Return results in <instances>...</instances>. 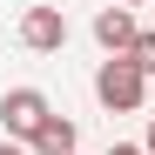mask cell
<instances>
[{
	"label": "cell",
	"mask_w": 155,
	"mask_h": 155,
	"mask_svg": "<svg viewBox=\"0 0 155 155\" xmlns=\"http://www.w3.org/2000/svg\"><path fill=\"white\" fill-rule=\"evenodd\" d=\"M47 115H54V101H47L41 88H7L0 94V135L7 142H34Z\"/></svg>",
	"instance_id": "obj_2"
},
{
	"label": "cell",
	"mask_w": 155,
	"mask_h": 155,
	"mask_svg": "<svg viewBox=\"0 0 155 155\" xmlns=\"http://www.w3.org/2000/svg\"><path fill=\"white\" fill-rule=\"evenodd\" d=\"M94 41H101V54H135V41H142V27H135V7H101L94 14Z\"/></svg>",
	"instance_id": "obj_4"
},
{
	"label": "cell",
	"mask_w": 155,
	"mask_h": 155,
	"mask_svg": "<svg viewBox=\"0 0 155 155\" xmlns=\"http://www.w3.org/2000/svg\"><path fill=\"white\" fill-rule=\"evenodd\" d=\"M128 61H135L148 81H155V27H142V41H135V54H128Z\"/></svg>",
	"instance_id": "obj_6"
},
{
	"label": "cell",
	"mask_w": 155,
	"mask_h": 155,
	"mask_svg": "<svg viewBox=\"0 0 155 155\" xmlns=\"http://www.w3.org/2000/svg\"><path fill=\"white\" fill-rule=\"evenodd\" d=\"M115 7H142V0H115Z\"/></svg>",
	"instance_id": "obj_10"
},
{
	"label": "cell",
	"mask_w": 155,
	"mask_h": 155,
	"mask_svg": "<svg viewBox=\"0 0 155 155\" xmlns=\"http://www.w3.org/2000/svg\"><path fill=\"white\" fill-rule=\"evenodd\" d=\"M20 47L27 54H61L68 47V14L61 7H27L20 14Z\"/></svg>",
	"instance_id": "obj_3"
},
{
	"label": "cell",
	"mask_w": 155,
	"mask_h": 155,
	"mask_svg": "<svg viewBox=\"0 0 155 155\" xmlns=\"http://www.w3.org/2000/svg\"><path fill=\"white\" fill-rule=\"evenodd\" d=\"M27 148H34V155H81V128H74L68 115H47L41 135H34Z\"/></svg>",
	"instance_id": "obj_5"
},
{
	"label": "cell",
	"mask_w": 155,
	"mask_h": 155,
	"mask_svg": "<svg viewBox=\"0 0 155 155\" xmlns=\"http://www.w3.org/2000/svg\"><path fill=\"white\" fill-rule=\"evenodd\" d=\"M94 101H101L108 115H135L142 101H148V74L128 61V54L101 61V68H94Z\"/></svg>",
	"instance_id": "obj_1"
},
{
	"label": "cell",
	"mask_w": 155,
	"mask_h": 155,
	"mask_svg": "<svg viewBox=\"0 0 155 155\" xmlns=\"http://www.w3.org/2000/svg\"><path fill=\"white\" fill-rule=\"evenodd\" d=\"M0 155H34L27 142H7V135H0Z\"/></svg>",
	"instance_id": "obj_7"
},
{
	"label": "cell",
	"mask_w": 155,
	"mask_h": 155,
	"mask_svg": "<svg viewBox=\"0 0 155 155\" xmlns=\"http://www.w3.org/2000/svg\"><path fill=\"white\" fill-rule=\"evenodd\" d=\"M142 148H148V155H155V115H148V135H142Z\"/></svg>",
	"instance_id": "obj_9"
},
{
	"label": "cell",
	"mask_w": 155,
	"mask_h": 155,
	"mask_svg": "<svg viewBox=\"0 0 155 155\" xmlns=\"http://www.w3.org/2000/svg\"><path fill=\"white\" fill-rule=\"evenodd\" d=\"M108 155H148V148H142V142H115Z\"/></svg>",
	"instance_id": "obj_8"
}]
</instances>
